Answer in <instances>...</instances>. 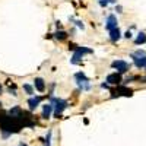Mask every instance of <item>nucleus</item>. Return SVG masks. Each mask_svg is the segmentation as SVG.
Listing matches in <instances>:
<instances>
[{
  "label": "nucleus",
  "mask_w": 146,
  "mask_h": 146,
  "mask_svg": "<svg viewBox=\"0 0 146 146\" xmlns=\"http://www.w3.org/2000/svg\"><path fill=\"white\" fill-rule=\"evenodd\" d=\"M53 104H54V115L58 117L60 114L63 113V110L67 108V102L64 100H58V98H54L53 100Z\"/></svg>",
  "instance_id": "obj_1"
},
{
  "label": "nucleus",
  "mask_w": 146,
  "mask_h": 146,
  "mask_svg": "<svg viewBox=\"0 0 146 146\" xmlns=\"http://www.w3.org/2000/svg\"><path fill=\"white\" fill-rule=\"evenodd\" d=\"M133 58H135V64H136V67H143V66H146V56H145V53L143 51H137V53H135L131 56Z\"/></svg>",
  "instance_id": "obj_2"
},
{
  "label": "nucleus",
  "mask_w": 146,
  "mask_h": 146,
  "mask_svg": "<svg viewBox=\"0 0 146 146\" xmlns=\"http://www.w3.org/2000/svg\"><path fill=\"white\" fill-rule=\"evenodd\" d=\"M113 67L117 69L118 73H126L130 69V64L124 62V60H115V62H113Z\"/></svg>",
  "instance_id": "obj_3"
},
{
  "label": "nucleus",
  "mask_w": 146,
  "mask_h": 146,
  "mask_svg": "<svg viewBox=\"0 0 146 146\" xmlns=\"http://www.w3.org/2000/svg\"><path fill=\"white\" fill-rule=\"evenodd\" d=\"M89 53H92L89 48H83V47H78L76 48V53H75V56H73V60H72V63H79L80 62V57L83 56V54H89Z\"/></svg>",
  "instance_id": "obj_4"
},
{
  "label": "nucleus",
  "mask_w": 146,
  "mask_h": 146,
  "mask_svg": "<svg viewBox=\"0 0 146 146\" xmlns=\"http://www.w3.org/2000/svg\"><path fill=\"white\" fill-rule=\"evenodd\" d=\"M105 28H107L108 31H113V29L117 28V18H115L114 15H110V16H108L107 23H105Z\"/></svg>",
  "instance_id": "obj_5"
},
{
  "label": "nucleus",
  "mask_w": 146,
  "mask_h": 146,
  "mask_svg": "<svg viewBox=\"0 0 146 146\" xmlns=\"http://www.w3.org/2000/svg\"><path fill=\"white\" fill-rule=\"evenodd\" d=\"M107 82L110 85H117L121 82V73H111V75L107 76Z\"/></svg>",
  "instance_id": "obj_6"
},
{
  "label": "nucleus",
  "mask_w": 146,
  "mask_h": 146,
  "mask_svg": "<svg viewBox=\"0 0 146 146\" xmlns=\"http://www.w3.org/2000/svg\"><path fill=\"white\" fill-rule=\"evenodd\" d=\"M133 91L131 89H127V88H118L115 92H113V96L115 95H124V96H131Z\"/></svg>",
  "instance_id": "obj_7"
},
{
  "label": "nucleus",
  "mask_w": 146,
  "mask_h": 146,
  "mask_svg": "<svg viewBox=\"0 0 146 146\" xmlns=\"http://www.w3.org/2000/svg\"><path fill=\"white\" fill-rule=\"evenodd\" d=\"M34 86L36 88V91L44 92V89H45V83H44V80H42L41 78H36V79L34 80Z\"/></svg>",
  "instance_id": "obj_8"
},
{
  "label": "nucleus",
  "mask_w": 146,
  "mask_h": 146,
  "mask_svg": "<svg viewBox=\"0 0 146 146\" xmlns=\"http://www.w3.org/2000/svg\"><path fill=\"white\" fill-rule=\"evenodd\" d=\"M51 111H53V105H51V104L44 105V108H42V117H44V118H50Z\"/></svg>",
  "instance_id": "obj_9"
},
{
  "label": "nucleus",
  "mask_w": 146,
  "mask_h": 146,
  "mask_svg": "<svg viewBox=\"0 0 146 146\" xmlns=\"http://www.w3.org/2000/svg\"><path fill=\"white\" fill-rule=\"evenodd\" d=\"M40 102H41V96H35V98H29L28 105H29V108H31V110H34V108L38 107V104H40Z\"/></svg>",
  "instance_id": "obj_10"
},
{
  "label": "nucleus",
  "mask_w": 146,
  "mask_h": 146,
  "mask_svg": "<svg viewBox=\"0 0 146 146\" xmlns=\"http://www.w3.org/2000/svg\"><path fill=\"white\" fill-rule=\"evenodd\" d=\"M120 29L118 28H115V29H113V31H110V38H111V41H118L120 40Z\"/></svg>",
  "instance_id": "obj_11"
},
{
  "label": "nucleus",
  "mask_w": 146,
  "mask_h": 146,
  "mask_svg": "<svg viewBox=\"0 0 146 146\" xmlns=\"http://www.w3.org/2000/svg\"><path fill=\"white\" fill-rule=\"evenodd\" d=\"M146 41V35L143 34V32H140L139 35H137V38H136V44L139 45V44H143Z\"/></svg>",
  "instance_id": "obj_12"
},
{
  "label": "nucleus",
  "mask_w": 146,
  "mask_h": 146,
  "mask_svg": "<svg viewBox=\"0 0 146 146\" xmlns=\"http://www.w3.org/2000/svg\"><path fill=\"white\" fill-rule=\"evenodd\" d=\"M67 36V34L64 32V31H58V32H56V38L57 40H64Z\"/></svg>",
  "instance_id": "obj_13"
},
{
  "label": "nucleus",
  "mask_w": 146,
  "mask_h": 146,
  "mask_svg": "<svg viewBox=\"0 0 146 146\" xmlns=\"http://www.w3.org/2000/svg\"><path fill=\"white\" fill-rule=\"evenodd\" d=\"M23 89H25L27 91V94H29V95H32L34 94V89H32V86H31V85H23Z\"/></svg>",
  "instance_id": "obj_14"
},
{
  "label": "nucleus",
  "mask_w": 146,
  "mask_h": 146,
  "mask_svg": "<svg viewBox=\"0 0 146 146\" xmlns=\"http://www.w3.org/2000/svg\"><path fill=\"white\" fill-rule=\"evenodd\" d=\"M76 79H78V80H88L86 76H85L83 73H76Z\"/></svg>",
  "instance_id": "obj_15"
},
{
  "label": "nucleus",
  "mask_w": 146,
  "mask_h": 146,
  "mask_svg": "<svg viewBox=\"0 0 146 146\" xmlns=\"http://www.w3.org/2000/svg\"><path fill=\"white\" fill-rule=\"evenodd\" d=\"M108 2H110V0H101L100 5H101V6H107V5H108Z\"/></svg>",
  "instance_id": "obj_16"
},
{
  "label": "nucleus",
  "mask_w": 146,
  "mask_h": 146,
  "mask_svg": "<svg viewBox=\"0 0 146 146\" xmlns=\"http://www.w3.org/2000/svg\"><path fill=\"white\" fill-rule=\"evenodd\" d=\"M130 36H131V34L127 31V32H126V38H130Z\"/></svg>",
  "instance_id": "obj_17"
},
{
  "label": "nucleus",
  "mask_w": 146,
  "mask_h": 146,
  "mask_svg": "<svg viewBox=\"0 0 146 146\" xmlns=\"http://www.w3.org/2000/svg\"><path fill=\"white\" fill-rule=\"evenodd\" d=\"M2 91H3V88H2V85H0V94H2Z\"/></svg>",
  "instance_id": "obj_18"
},
{
  "label": "nucleus",
  "mask_w": 146,
  "mask_h": 146,
  "mask_svg": "<svg viewBox=\"0 0 146 146\" xmlns=\"http://www.w3.org/2000/svg\"><path fill=\"white\" fill-rule=\"evenodd\" d=\"M21 146H27V145H25V143H22V145H21Z\"/></svg>",
  "instance_id": "obj_19"
},
{
  "label": "nucleus",
  "mask_w": 146,
  "mask_h": 146,
  "mask_svg": "<svg viewBox=\"0 0 146 146\" xmlns=\"http://www.w3.org/2000/svg\"><path fill=\"white\" fill-rule=\"evenodd\" d=\"M0 105H2V104H0Z\"/></svg>",
  "instance_id": "obj_20"
}]
</instances>
